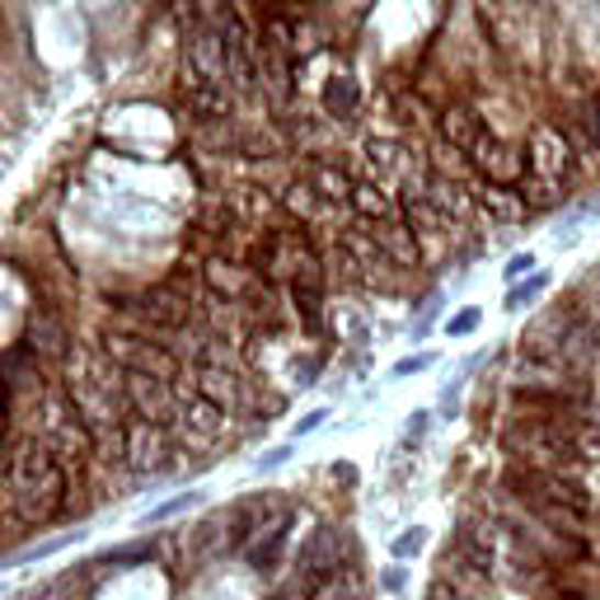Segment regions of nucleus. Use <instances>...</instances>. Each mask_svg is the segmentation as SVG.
Returning <instances> with one entry per match:
<instances>
[{
  "label": "nucleus",
  "instance_id": "f257e3e1",
  "mask_svg": "<svg viewBox=\"0 0 600 600\" xmlns=\"http://www.w3.org/2000/svg\"><path fill=\"white\" fill-rule=\"evenodd\" d=\"M66 395L76 418L95 432H109L127 422V370H122L109 352H70L66 362Z\"/></svg>",
  "mask_w": 600,
  "mask_h": 600
},
{
  "label": "nucleus",
  "instance_id": "f03ea898",
  "mask_svg": "<svg viewBox=\"0 0 600 600\" xmlns=\"http://www.w3.org/2000/svg\"><path fill=\"white\" fill-rule=\"evenodd\" d=\"M5 484H10V498L29 525H47L66 511L70 479H66V465L57 460V451H52L47 441H20V446L10 451V479Z\"/></svg>",
  "mask_w": 600,
  "mask_h": 600
},
{
  "label": "nucleus",
  "instance_id": "7ed1b4c3",
  "mask_svg": "<svg viewBox=\"0 0 600 600\" xmlns=\"http://www.w3.org/2000/svg\"><path fill=\"white\" fill-rule=\"evenodd\" d=\"M507 488L516 492V498L525 507H535L544 521L554 525L558 535H573L577 531V521L591 511V498H587V488L573 484V479H563L558 469H535V465H511L507 469Z\"/></svg>",
  "mask_w": 600,
  "mask_h": 600
},
{
  "label": "nucleus",
  "instance_id": "20e7f679",
  "mask_svg": "<svg viewBox=\"0 0 600 600\" xmlns=\"http://www.w3.org/2000/svg\"><path fill=\"white\" fill-rule=\"evenodd\" d=\"M254 268L273 281H314V287H324V263L314 254L310 235L300 231V225H277V231L263 235V249H258V263Z\"/></svg>",
  "mask_w": 600,
  "mask_h": 600
},
{
  "label": "nucleus",
  "instance_id": "39448f33",
  "mask_svg": "<svg viewBox=\"0 0 600 600\" xmlns=\"http://www.w3.org/2000/svg\"><path fill=\"white\" fill-rule=\"evenodd\" d=\"M192 390H198L207 403H216L221 413H240L244 403H249V385H244V376L231 366V357H225L216 343L202 352L198 370H192Z\"/></svg>",
  "mask_w": 600,
  "mask_h": 600
},
{
  "label": "nucleus",
  "instance_id": "423d86ee",
  "mask_svg": "<svg viewBox=\"0 0 600 600\" xmlns=\"http://www.w3.org/2000/svg\"><path fill=\"white\" fill-rule=\"evenodd\" d=\"M127 310H132V314H136V320L146 324V329L174 333V329H188L192 310H198V300H192V281L184 287V281L174 277V281H165V287H151L146 296H136Z\"/></svg>",
  "mask_w": 600,
  "mask_h": 600
},
{
  "label": "nucleus",
  "instance_id": "0eeeda50",
  "mask_svg": "<svg viewBox=\"0 0 600 600\" xmlns=\"http://www.w3.org/2000/svg\"><path fill=\"white\" fill-rule=\"evenodd\" d=\"M103 352L122 366V370H141V376H160V380H179V357L141 333H103Z\"/></svg>",
  "mask_w": 600,
  "mask_h": 600
},
{
  "label": "nucleus",
  "instance_id": "6e6552de",
  "mask_svg": "<svg viewBox=\"0 0 600 600\" xmlns=\"http://www.w3.org/2000/svg\"><path fill=\"white\" fill-rule=\"evenodd\" d=\"M465 155H469V169L479 174V179L502 184V188H516L525 179V169H531V160H525L521 146H511V141L492 136V132H484Z\"/></svg>",
  "mask_w": 600,
  "mask_h": 600
},
{
  "label": "nucleus",
  "instance_id": "1a4fd4ad",
  "mask_svg": "<svg viewBox=\"0 0 600 600\" xmlns=\"http://www.w3.org/2000/svg\"><path fill=\"white\" fill-rule=\"evenodd\" d=\"M525 160H531L535 179L568 184L577 155L568 146V136H563V127H554V122H540V127H531V141H525Z\"/></svg>",
  "mask_w": 600,
  "mask_h": 600
},
{
  "label": "nucleus",
  "instance_id": "9d476101",
  "mask_svg": "<svg viewBox=\"0 0 600 600\" xmlns=\"http://www.w3.org/2000/svg\"><path fill=\"white\" fill-rule=\"evenodd\" d=\"M516 395H549V399H573V403L587 399L577 376H568L563 366L544 362V357H531V352H521V362H516Z\"/></svg>",
  "mask_w": 600,
  "mask_h": 600
},
{
  "label": "nucleus",
  "instance_id": "9b49d317",
  "mask_svg": "<svg viewBox=\"0 0 600 600\" xmlns=\"http://www.w3.org/2000/svg\"><path fill=\"white\" fill-rule=\"evenodd\" d=\"M202 281L211 296H225V300H254L263 287H268V277H263L254 263H240V258H225V254H211L207 268H202Z\"/></svg>",
  "mask_w": 600,
  "mask_h": 600
},
{
  "label": "nucleus",
  "instance_id": "f8f14e48",
  "mask_svg": "<svg viewBox=\"0 0 600 600\" xmlns=\"http://www.w3.org/2000/svg\"><path fill=\"white\" fill-rule=\"evenodd\" d=\"M136 474H160L169 465V436H165V422H146L136 418L127 422V460Z\"/></svg>",
  "mask_w": 600,
  "mask_h": 600
},
{
  "label": "nucleus",
  "instance_id": "ddd939ff",
  "mask_svg": "<svg viewBox=\"0 0 600 600\" xmlns=\"http://www.w3.org/2000/svg\"><path fill=\"white\" fill-rule=\"evenodd\" d=\"M29 347L38 352L43 362L66 366V362H70V352H76V338H70V329H66V320H62L57 310L38 305V310L29 314Z\"/></svg>",
  "mask_w": 600,
  "mask_h": 600
},
{
  "label": "nucleus",
  "instance_id": "4468645a",
  "mask_svg": "<svg viewBox=\"0 0 600 600\" xmlns=\"http://www.w3.org/2000/svg\"><path fill=\"white\" fill-rule=\"evenodd\" d=\"M127 409L146 422H169L174 409H179V403H174V380L127 370Z\"/></svg>",
  "mask_w": 600,
  "mask_h": 600
},
{
  "label": "nucleus",
  "instance_id": "2eb2a0df",
  "mask_svg": "<svg viewBox=\"0 0 600 600\" xmlns=\"http://www.w3.org/2000/svg\"><path fill=\"white\" fill-rule=\"evenodd\" d=\"M188 70L202 80H216L225 85V38H221V24H198L188 33ZM231 90V85H225Z\"/></svg>",
  "mask_w": 600,
  "mask_h": 600
},
{
  "label": "nucleus",
  "instance_id": "dca6fc26",
  "mask_svg": "<svg viewBox=\"0 0 600 600\" xmlns=\"http://www.w3.org/2000/svg\"><path fill=\"white\" fill-rule=\"evenodd\" d=\"M179 90H184V109L198 118V122H225V118H231V90H225V85L202 80V76H192V70H184Z\"/></svg>",
  "mask_w": 600,
  "mask_h": 600
},
{
  "label": "nucleus",
  "instance_id": "f3484780",
  "mask_svg": "<svg viewBox=\"0 0 600 600\" xmlns=\"http://www.w3.org/2000/svg\"><path fill=\"white\" fill-rule=\"evenodd\" d=\"M366 235L376 240V249L395 263V268H418L422 249H418V235L409 231V221H366Z\"/></svg>",
  "mask_w": 600,
  "mask_h": 600
},
{
  "label": "nucleus",
  "instance_id": "a211bd4d",
  "mask_svg": "<svg viewBox=\"0 0 600 600\" xmlns=\"http://www.w3.org/2000/svg\"><path fill=\"white\" fill-rule=\"evenodd\" d=\"M441 136H446V146L451 151H469L474 141L484 136V122L474 109H465V103H441Z\"/></svg>",
  "mask_w": 600,
  "mask_h": 600
},
{
  "label": "nucleus",
  "instance_id": "6ab92c4d",
  "mask_svg": "<svg viewBox=\"0 0 600 600\" xmlns=\"http://www.w3.org/2000/svg\"><path fill=\"white\" fill-rule=\"evenodd\" d=\"M225 418H231V413H221L216 403H207L202 395H198V399H188V403H184V413H179V422H184V427H188L192 436H198V441H216V436L225 432Z\"/></svg>",
  "mask_w": 600,
  "mask_h": 600
},
{
  "label": "nucleus",
  "instance_id": "aec40b11",
  "mask_svg": "<svg viewBox=\"0 0 600 600\" xmlns=\"http://www.w3.org/2000/svg\"><path fill=\"white\" fill-rule=\"evenodd\" d=\"M305 184L320 192L324 202H333V207L352 198V179H347L338 165H329V160H310V165H305Z\"/></svg>",
  "mask_w": 600,
  "mask_h": 600
},
{
  "label": "nucleus",
  "instance_id": "412c9836",
  "mask_svg": "<svg viewBox=\"0 0 600 600\" xmlns=\"http://www.w3.org/2000/svg\"><path fill=\"white\" fill-rule=\"evenodd\" d=\"M347 207L357 211L362 221H390V216H395V198H390V192H385L380 184H352Z\"/></svg>",
  "mask_w": 600,
  "mask_h": 600
},
{
  "label": "nucleus",
  "instance_id": "4be33fe9",
  "mask_svg": "<svg viewBox=\"0 0 600 600\" xmlns=\"http://www.w3.org/2000/svg\"><path fill=\"white\" fill-rule=\"evenodd\" d=\"M357 103H362L357 80H352L347 70H333L329 85H324V109H329L333 118H352V113H357Z\"/></svg>",
  "mask_w": 600,
  "mask_h": 600
},
{
  "label": "nucleus",
  "instance_id": "5701e85b",
  "mask_svg": "<svg viewBox=\"0 0 600 600\" xmlns=\"http://www.w3.org/2000/svg\"><path fill=\"white\" fill-rule=\"evenodd\" d=\"M281 202H287V211H291V216H300V221H320V216H329V211H333V202H324L305 179H296Z\"/></svg>",
  "mask_w": 600,
  "mask_h": 600
},
{
  "label": "nucleus",
  "instance_id": "b1692460",
  "mask_svg": "<svg viewBox=\"0 0 600 600\" xmlns=\"http://www.w3.org/2000/svg\"><path fill=\"white\" fill-rule=\"evenodd\" d=\"M291 305H296V314L310 329H320V320H324V287H314V281H291Z\"/></svg>",
  "mask_w": 600,
  "mask_h": 600
},
{
  "label": "nucleus",
  "instance_id": "393cba45",
  "mask_svg": "<svg viewBox=\"0 0 600 600\" xmlns=\"http://www.w3.org/2000/svg\"><path fill=\"white\" fill-rule=\"evenodd\" d=\"M310 600H362V577L352 573V568H343V573H329L320 587H314V596Z\"/></svg>",
  "mask_w": 600,
  "mask_h": 600
},
{
  "label": "nucleus",
  "instance_id": "a878e982",
  "mask_svg": "<svg viewBox=\"0 0 600 600\" xmlns=\"http://www.w3.org/2000/svg\"><path fill=\"white\" fill-rule=\"evenodd\" d=\"M516 192H521V202L525 207H554V202H563V192L568 188H558V184H549V179H535V174H525V179L516 184Z\"/></svg>",
  "mask_w": 600,
  "mask_h": 600
},
{
  "label": "nucleus",
  "instance_id": "bb28decb",
  "mask_svg": "<svg viewBox=\"0 0 600 600\" xmlns=\"http://www.w3.org/2000/svg\"><path fill=\"white\" fill-rule=\"evenodd\" d=\"M333 549H338V535H333V531H320V540L310 544L305 563H310L314 573H338V568H333V563H338V554H333Z\"/></svg>",
  "mask_w": 600,
  "mask_h": 600
},
{
  "label": "nucleus",
  "instance_id": "cd10ccee",
  "mask_svg": "<svg viewBox=\"0 0 600 600\" xmlns=\"http://www.w3.org/2000/svg\"><path fill=\"white\" fill-rule=\"evenodd\" d=\"M544 287H549V277H531V281H525V287H511V296H507V310H525V305H531V300H535Z\"/></svg>",
  "mask_w": 600,
  "mask_h": 600
},
{
  "label": "nucleus",
  "instance_id": "c85d7f7f",
  "mask_svg": "<svg viewBox=\"0 0 600 600\" xmlns=\"http://www.w3.org/2000/svg\"><path fill=\"white\" fill-rule=\"evenodd\" d=\"M422 544H427V531H418V525H413V531H403V535L395 540V558H409V554H418Z\"/></svg>",
  "mask_w": 600,
  "mask_h": 600
},
{
  "label": "nucleus",
  "instance_id": "c756f323",
  "mask_svg": "<svg viewBox=\"0 0 600 600\" xmlns=\"http://www.w3.org/2000/svg\"><path fill=\"white\" fill-rule=\"evenodd\" d=\"M479 320H484L479 310H460V314H455V320L446 324V333H451V338H465V333H474V329H479Z\"/></svg>",
  "mask_w": 600,
  "mask_h": 600
},
{
  "label": "nucleus",
  "instance_id": "7c9ffc66",
  "mask_svg": "<svg viewBox=\"0 0 600 600\" xmlns=\"http://www.w3.org/2000/svg\"><path fill=\"white\" fill-rule=\"evenodd\" d=\"M427 366H432V357H413V362H399L395 376H413V370H427Z\"/></svg>",
  "mask_w": 600,
  "mask_h": 600
},
{
  "label": "nucleus",
  "instance_id": "2f4dec72",
  "mask_svg": "<svg viewBox=\"0 0 600 600\" xmlns=\"http://www.w3.org/2000/svg\"><path fill=\"white\" fill-rule=\"evenodd\" d=\"M531 263H535L531 254H516V258L507 263V277H521V273H531Z\"/></svg>",
  "mask_w": 600,
  "mask_h": 600
},
{
  "label": "nucleus",
  "instance_id": "473e14b6",
  "mask_svg": "<svg viewBox=\"0 0 600 600\" xmlns=\"http://www.w3.org/2000/svg\"><path fill=\"white\" fill-rule=\"evenodd\" d=\"M432 600H474V596H460V591H451L446 581H436V587H432Z\"/></svg>",
  "mask_w": 600,
  "mask_h": 600
},
{
  "label": "nucleus",
  "instance_id": "72a5a7b5",
  "mask_svg": "<svg viewBox=\"0 0 600 600\" xmlns=\"http://www.w3.org/2000/svg\"><path fill=\"white\" fill-rule=\"evenodd\" d=\"M320 422H324V413H310L305 422H296V436H305V432H314V427H320Z\"/></svg>",
  "mask_w": 600,
  "mask_h": 600
},
{
  "label": "nucleus",
  "instance_id": "f704fd0d",
  "mask_svg": "<svg viewBox=\"0 0 600 600\" xmlns=\"http://www.w3.org/2000/svg\"><path fill=\"white\" fill-rule=\"evenodd\" d=\"M385 587H403V568H390V573H385Z\"/></svg>",
  "mask_w": 600,
  "mask_h": 600
},
{
  "label": "nucleus",
  "instance_id": "c9c22d12",
  "mask_svg": "<svg viewBox=\"0 0 600 600\" xmlns=\"http://www.w3.org/2000/svg\"><path fill=\"white\" fill-rule=\"evenodd\" d=\"M5 403H10V385H5V376H0V418H5Z\"/></svg>",
  "mask_w": 600,
  "mask_h": 600
},
{
  "label": "nucleus",
  "instance_id": "e433bc0d",
  "mask_svg": "<svg viewBox=\"0 0 600 600\" xmlns=\"http://www.w3.org/2000/svg\"><path fill=\"white\" fill-rule=\"evenodd\" d=\"M591 109H596V118H600V95H596V99H591Z\"/></svg>",
  "mask_w": 600,
  "mask_h": 600
}]
</instances>
